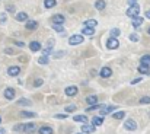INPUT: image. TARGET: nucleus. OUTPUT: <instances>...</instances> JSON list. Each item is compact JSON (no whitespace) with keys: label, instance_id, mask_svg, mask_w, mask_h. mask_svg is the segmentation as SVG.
<instances>
[{"label":"nucleus","instance_id":"f257e3e1","mask_svg":"<svg viewBox=\"0 0 150 134\" xmlns=\"http://www.w3.org/2000/svg\"><path fill=\"white\" fill-rule=\"evenodd\" d=\"M125 15H127L128 18H131V19L140 16V6H139V4H136V6H130V7L127 9Z\"/></svg>","mask_w":150,"mask_h":134},{"label":"nucleus","instance_id":"f03ea898","mask_svg":"<svg viewBox=\"0 0 150 134\" xmlns=\"http://www.w3.org/2000/svg\"><path fill=\"white\" fill-rule=\"evenodd\" d=\"M124 128H125L127 131H136V130H137V123H136L133 118H127V120L124 121Z\"/></svg>","mask_w":150,"mask_h":134},{"label":"nucleus","instance_id":"7ed1b4c3","mask_svg":"<svg viewBox=\"0 0 150 134\" xmlns=\"http://www.w3.org/2000/svg\"><path fill=\"white\" fill-rule=\"evenodd\" d=\"M83 41H85V37L82 34H76V35H71L69 38V44L70 45H79V44H82Z\"/></svg>","mask_w":150,"mask_h":134},{"label":"nucleus","instance_id":"20e7f679","mask_svg":"<svg viewBox=\"0 0 150 134\" xmlns=\"http://www.w3.org/2000/svg\"><path fill=\"white\" fill-rule=\"evenodd\" d=\"M115 109H118L115 105H105L102 109H100V117H105V115H112L115 112Z\"/></svg>","mask_w":150,"mask_h":134},{"label":"nucleus","instance_id":"39448f33","mask_svg":"<svg viewBox=\"0 0 150 134\" xmlns=\"http://www.w3.org/2000/svg\"><path fill=\"white\" fill-rule=\"evenodd\" d=\"M99 76L102 79H109V77L112 76V69H111L109 66H103L99 70Z\"/></svg>","mask_w":150,"mask_h":134},{"label":"nucleus","instance_id":"423d86ee","mask_svg":"<svg viewBox=\"0 0 150 134\" xmlns=\"http://www.w3.org/2000/svg\"><path fill=\"white\" fill-rule=\"evenodd\" d=\"M51 22H52V25H63L66 22V18H64V15L57 13V15H52L51 16Z\"/></svg>","mask_w":150,"mask_h":134},{"label":"nucleus","instance_id":"0eeeda50","mask_svg":"<svg viewBox=\"0 0 150 134\" xmlns=\"http://www.w3.org/2000/svg\"><path fill=\"white\" fill-rule=\"evenodd\" d=\"M77 93H79V88H77V86H74V85L67 86V88L64 89V95H66V96H69V98H73V96H76Z\"/></svg>","mask_w":150,"mask_h":134},{"label":"nucleus","instance_id":"6e6552de","mask_svg":"<svg viewBox=\"0 0 150 134\" xmlns=\"http://www.w3.org/2000/svg\"><path fill=\"white\" fill-rule=\"evenodd\" d=\"M120 47V41H118V38H108L106 40V48L108 50H117Z\"/></svg>","mask_w":150,"mask_h":134},{"label":"nucleus","instance_id":"1a4fd4ad","mask_svg":"<svg viewBox=\"0 0 150 134\" xmlns=\"http://www.w3.org/2000/svg\"><path fill=\"white\" fill-rule=\"evenodd\" d=\"M3 96H4V99H7V101H13V98L16 96V90L9 86V88H6V89H4Z\"/></svg>","mask_w":150,"mask_h":134},{"label":"nucleus","instance_id":"9d476101","mask_svg":"<svg viewBox=\"0 0 150 134\" xmlns=\"http://www.w3.org/2000/svg\"><path fill=\"white\" fill-rule=\"evenodd\" d=\"M7 74L10 77H18L21 74V67L19 66H10V67H7Z\"/></svg>","mask_w":150,"mask_h":134},{"label":"nucleus","instance_id":"9b49d317","mask_svg":"<svg viewBox=\"0 0 150 134\" xmlns=\"http://www.w3.org/2000/svg\"><path fill=\"white\" fill-rule=\"evenodd\" d=\"M37 131V124L35 123H28L25 124V128H23V133L25 134H32Z\"/></svg>","mask_w":150,"mask_h":134},{"label":"nucleus","instance_id":"f8f14e48","mask_svg":"<svg viewBox=\"0 0 150 134\" xmlns=\"http://www.w3.org/2000/svg\"><path fill=\"white\" fill-rule=\"evenodd\" d=\"M95 130H96V127H93L92 124H82V128H80V131L85 134H92L95 133Z\"/></svg>","mask_w":150,"mask_h":134},{"label":"nucleus","instance_id":"ddd939ff","mask_svg":"<svg viewBox=\"0 0 150 134\" xmlns=\"http://www.w3.org/2000/svg\"><path fill=\"white\" fill-rule=\"evenodd\" d=\"M19 115H21L22 118H37V112H34V111H26V109H22V111L19 112Z\"/></svg>","mask_w":150,"mask_h":134},{"label":"nucleus","instance_id":"4468645a","mask_svg":"<svg viewBox=\"0 0 150 134\" xmlns=\"http://www.w3.org/2000/svg\"><path fill=\"white\" fill-rule=\"evenodd\" d=\"M143 22H144V19H143L142 16H137V18H134V19L131 21V25H133L134 29H139V28L143 25Z\"/></svg>","mask_w":150,"mask_h":134},{"label":"nucleus","instance_id":"2eb2a0df","mask_svg":"<svg viewBox=\"0 0 150 134\" xmlns=\"http://www.w3.org/2000/svg\"><path fill=\"white\" fill-rule=\"evenodd\" d=\"M15 19H16L18 22H28V21H29V19H28V13H25V12H18L16 16H15Z\"/></svg>","mask_w":150,"mask_h":134},{"label":"nucleus","instance_id":"dca6fc26","mask_svg":"<svg viewBox=\"0 0 150 134\" xmlns=\"http://www.w3.org/2000/svg\"><path fill=\"white\" fill-rule=\"evenodd\" d=\"M73 121L80 123V124H88V117L85 114H79V115H74L73 117Z\"/></svg>","mask_w":150,"mask_h":134},{"label":"nucleus","instance_id":"f3484780","mask_svg":"<svg viewBox=\"0 0 150 134\" xmlns=\"http://www.w3.org/2000/svg\"><path fill=\"white\" fill-rule=\"evenodd\" d=\"M38 134H54V130L50 125H41L38 128Z\"/></svg>","mask_w":150,"mask_h":134},{"label":"nucleus","instance_id":"a211bd4d","mask_svg":"<svg viewBox=\"0 0 150 134\" xmlns=\"http://www.w3.org/2000/svg\"><path fill=\"white\" fill-rule=\"evenodd\" d=\"M29 50H31L32 52L41 51V43H40V41H31V43H29Z\"/></svg>","mask_w":150,"mask_h":134},{"label":"nucleus","instance_id":"6ab92c4d","mask_svg":"<svg viewBox=\"0 0 150 134\" xmlns=\"http://www.w3.org/2000/svg\"><path fill=\"white\" fill-rule=\"evenodd\" d=\"M25 28L28 31H35L38 28V22L37 21H28V22H25Z\"/></svg>","mask_w":150,"mask_h":134},{"label":"nucleus","instance_id":"aec40b11","mask_svg":"<svg viewBox=\"0 0 150 134\" xmlns=\"http://www.w3.org/2000/svg\"><path fill=\"white\" fill-rule=\"evenodd\" d=\"M85 102H86L89 106H92V105H96V104H98V96H96V95H89V96L85 99Z\"/></svg>","mask_w":150,"mask_h":134},{"label":"nucleus","instance_id":"412c9836","mask_svg":"<svg viewBox=\"0 0 150 134\" xmlns=\"http://www.w3.org/2000/svg\"><path fill=\"white\" fill-rule=\"evenodd\" d=\"M137 72L140 74H146V76H150V67L149 66H144V64H140L137 67Z\"/></svg>","mask_w":150,"mask_h":134},{"label":"nucleus","instance_id":"4be33fe9","mask_svg":"<svg viewBox=\"0 0 150 134\" xmlns=\"http://www.w3.org/2000/svg\"><path fill=\"white\" fill-rule=\"evenodd\" d=\"M96 25H98L96 19H88L83 22V26H86V28H96Z\"/></svg>","mask_w":150,"mask_h":134},{"label":"nucleus","instance_id":"5701e85b","mask_svg":"<svg viewBox=\"0 0 150 134\" xmlns=\"http://www.w3.org/2000/svg\"><path fill=\"white\" fill-rule=\"evenodd\" d=\"M102 124H103V117L98 115V117H93V118H92V125H93V127H99Z\"/></svg>","mask_w":150,"mask_h":134},{"label":"nucleus","instance_id":"b1692460","mask_svg":"<svg viewBox=\"0 0 150 134\" xmlns=\"http://www.w3.org/2000/svg\"><path fill=\"white\" fill-rule=\"evenodd\" d=\"M82 35H88V37L95 35V28H86V26H83L82 28Z\"/></svg>","mask_w":150,"mask_h":134},{"label":"nucleus","instance_id":"393cba45","mask_svg":"<svg viewBox=\"0 0 150 134\" xmlns=\"http://www.w3.org/2000/svg\"><path fill=\"white\" fill-rule=\"evenodd\" d=\"M18 105H21V106H32V101L26 99V98H22V99L18 101Z\"/></svg>","mask_w":150,"mask_h":134},{"label":"nucleus","instance_id":"a878e982","mask_svg":"<svg viewBox=\"0 0 150 134\" xmlns=\"http://www.w3.org/2000/svg\"><path fill=\"white\" fill-rule=\"evenodd\" d=\"M121 35V29L120 28H112L111 31H109V37L111 38H118Z\"/></svg>","mask_w":150,"mask_h":134},{"label":"nucleus","instance_id":"bb28decb","mask_svg":"<svg viewBox=\"0 0 150 134\" xmlns=\"http://www.w3.org/2000/svg\"><path fill=\"white\" fill-rule=\"evenodd\" d=\"M112 118H114V120H124V118H125V112H124V111H115V112L112 114Z\"/></svg>","mask_w":150,"mask_h":134},{"label":"nucleus","instance_id":"cd10ccee","mask_svg":"<svg viewBox=\"0 0 150 134\" xmlns=\"http://www.w3.org/2000/svg\"><path fill=\"white\" fill-rule=\"evenodd\" d=\"M57 6V0H44V7L45 9H52Z\"/></svg>","mask_w":150,"mask_h":134},{"label":"nucleus","instance_id":"c85d7f7f","mask_svg":"<svg viewBox=\"0 0 150 134\" xmlns=\"http://www.w3.org/2000/svg\"><path fill=\"white\" fill-rule=\"evenodd\" d=\"M105 7H106V1H105V0H96V1H95V9L103 10Z\"/></svg>","mask_w":150,"mask_h":134},{"label":"nucleus","instance_id":"c756f323","mask_svg":"<svg viewBox=\"0 0 150 134\" xmlns=\"http://www.w3.org/2000/svg\"><path fill=\"white\" fill-rule=\"evenodd\" d=\"M140 64H144V66H149L150 67V54L142 55V58H140Z\"/></svg>","mask_w":150,"mask_h":134},{"label":"nucleus","instance_id":"7c9ffc66","mask_svg":"<svg viewBox=\"0 0 150 134\" xmlns=\"http://www.w3.org/2000/svg\"><path fill=\"white\" fill-rule=\"evenodd\" d=\"M48 63H50V57H47V55H41L38 58V64H41V66H45Z\"/></svg>","mask_w":150,"mask_h":134},{"label":"nucleus","instance_id":"2f4dec72","mask_svg":"<svg viewBox=\"0 0 150 134\" xmlns=\"http://www.w3.org/2000/svg\"><path fill=\"white\" fill-rule=\"evenodd\" d=\"M105 105H102V104H96V105H92V106H88V109H86V112H92V111H95V109H102Z\"/></svg>","mask_w":150,"mask_h":134},{"label":"nucleus","instance_id":"473e14b6","mask_svg":"<svg viewBox=\"0 0 150 134\" xmlns=\"http://www.w3.org/2000/svg\"><path fill=\"white\" fill-rule=\"evenodd\" d=\"M23 128H25V124H15L13 125V131L15 133H23Z\"/></svg>","mask_w":150,"mask_h":134},{"label":"nucleus","instance_id":"72a5a7b5","mask_svg":"<svg viewBox=\"0 0 150 134\" xmlns=\"http://www.w3.org/2000/svg\"><path fill=\"white\" fill-rule=\"evenodd\" d=\"M139 104L140 105H150V96H142L139 99Z\"/></svg>","mask_w":150,"mask_h":134},{"label":"nucleus","instance_id":"f704fd0d","mask_svg":"<svg viewBox=\"0 0 150 134\" xmlns=\"http://www.w3.org/2000/svg\"><path fill=\"white\" fill-rule=\"evenodd\" d=\"M76 109H77V106H76V105H67V106L64 108L66 114H71V112H74Z\"/></svg>","mask_w":150,"mask_h":134},{"label":"nucleus","instance_id":"c9c22d12","mask_svg":"<svg viewBox=\"0 0 150 134\" xmlns=\"http://www.w3.org/2000/svg\"><path fill=\"white\" fill-rule=\"evenodd\" d=\"M52 29H54L55 32L64 34V26H63V25H52Z\"/></svg>","mask_w":150,"mask_h":134},{"label":"nucleus","instance_id":"e433bc0d","mask_svg":"<svg viewBox=\"0 0 150 134\" xmlns=\"http://www.w3.org/2000/svg\"><path fill=\"white\" fill-rule=\"evenodd\" d=\"M4 54H7V55H13V54H16V50L7 47V48H4Z\"/></svg>","mask_w":150,"mask_h":134},{"label":"nucleus","instance_id":"4c0bfd02","mask_svg":"<svg viewBox=\"0 0 150 134\" xmlns=\"http://www.w3.org/2000/svg\"><path fill=\"white\" fill-rule=\"evenodd\" d=\"M42 85H44V80H42L41 77H38V79L34 80V86H35V88H40V86H42Z\"/></svg>","mask_w":150,"mask_h":134},{"label":"nucleus","instance_id":"58836bf2","mask_svg":"<svg viewBox=\"0 0 150 134\" xmlns=\"http://www.w3.org/2000/svg\"><path fill=\"white\" fill-rule=\"evenodd\" d=\"M51 54H52V48H48V47H45V48L42 50V55H47V57H50Z\"/></svg>","mask_w":150,"mask_h":134},{"label":"nucleus","instance_id":"ea45409f","mask_svg":"<svg viewBox=\"0 0 150 134\" xmlns=\"http://www.w3.org/2000/svg\"><path fill=\"white\" fill-rule=\"evenodd\" d=\"M6 10L10 12V13H15L16 12V7H15V4H6Z\"/></svg>","mask_w":150,"mask_h":134},{"label":"nucleus","instance_id":"a19ab883","mask_svg":"<svg viewBox=\"0 0 150 134\" xmlns=\"http://www.w3.org/2000/svg\"><path fill=\"white\" fill-rule=\"evenodd\" d=\"M6 21H7V15H6V13H1V15H0V25H4Z\"/></svg>","mask_w":150,"mask_h":134},{"label":"nucleus","instance_id":"79ce46f5","mask_svg":"<svg viewBox=\"0 0 150 134\" xmlns=\"http://www.w3.org/2000/svg\"><path fill=\"white\" fill-rule=\"evenodd\" d=\"M128 38H130V41H133V43H137V41H139V35H137V34H130Z\"/></svg>","mask_w":150,"mask_h":134},{"label":"nucleus","instance_id":"37998d69","mask_svg":"<svg viewBox=\"0 0 150 134\" xmlns=\"http://www.w3.org/2000/svg\"><path fill=\"white\" fill-rule=\"evenodd\" d=\"M64 54H66L64 51H57V52H54V54H52V57H54V58H61Z\"/></svg>","mask_w":150,"mask_h":134},{"label":"nucleus","instance_id":"c03bdc74","mask_svg":"<svg viewBox=\"0 0 150 134\" xmlns=\"http://www.w3.org/2000/svg\"><path fill=\"white\" fill-rule=\"evenodd\" d=\"M67 115H69V114H55L54 118H57V120H66Z\"/></svg>","mask_w":150,"mask_h":134},{"label":"nucleus","instance_id":"a18cd8bd","mask_svg":"<svg viewBox=\"0 0 150 134\" xmlns=\"http://www.w3.org/2000/svg\"><path fill=\"white\" fill-rule=\"evenodd\" d=\"M142 80H143L142 77H136V79H133V80H131V85H137V83H140Z\"/></svg>","mask_w":150,"mask_h":134},{"label":"nucleus","instance_id":"49530a36","mask_svg":"<svg viewBox=\"0 0 150 134\" xmlns=\"http://www.w3.org/2000/svg\"><path fill=\"white\" fill-rule=\"evenodd\" d=\"M54 43H55V41H54L52 38H50V40L47 41V47H48V48H52V47H54Z\"/></svg>","mask_w":150,"mask_h":134},{"label":"nucleus","instance_id":"de8ad7c7","mask_svg":"<svg viewBox=\"0 0 150 134\" xmlns=\"http://www.w3.org/2000/svg\"><path fill=\"white\" fill-rule=\"evenodd\" d=\"M13 44L16 45V47H21V48L25 47V43H22V41H13Z\"/></svg>","mask_w":150,"mask_h":134},{"label":"nucleus","instance_id":"09e8293b","mask_svg":"<svg viewBox=\"0 0 150 134\" xmlns=\"http://www.w3.org/2000/svg\"><path fill=\"white\" fill-rule=\"evenodd\" d=\"M128 4H130V6H136V4H139V3H137V0H128Z\"/></svg>","mask_w":150,"mask_h":134},{"label":"nucleus","instance_id":"8fccbe9b","mask_svg":"<svg viewBox=\"0 0 150 134\" xmlns=\"http://www.w3.org/2000/svg\"><path fill=\"white\" fill-rule=\"evenodd\" d=\"M91 73H92V76H96V74H99V72H96V70H91Z\"/></svg>","mask_w":150,"mask_h":134},{"label":"nucleus","instance_id":"3c124183","mask_svg":"<svg viewBox=\"0 0 150 134\" xmlns=\"http://www.w3.org/2000/svg\"><path fill=\"white\" fill-rule=\"evenodd\" d=\"M146 18L150 19V10H146Z\"/></svg>","mask_w":150,"mask_h":134},{"label":"nucleus","instance_id":"603ef678","mask_svg":"<svg viewBox=\"0 0 150 134\" xmlns=\"http://www.w3.org/2000/svg\"><path fill=\"white\" fill-rule=\"evenodd\" d=\"M0 134H6V130H4V128H3V127H1V128H0Z\"/></svg>","mask_w":150,"mask_h":134},{"label":"nucleus","instance_id":"864d4df0","mask_svg":"<svg viewBox=\"0 0 150 134\" xmlns=\"http://www.w3.org/2000/svg\"><path fill=\"white\" fill-rule=\"evenodd\" d=\"M147 34H149V35H150V28H147Z\"/></svg>","mask_w":150,"mask_h":134},{"label":"nucleus","instance_id":"5fc2aeb1","mask_svg":"<svg viewBox=\"0 0 150 134\" xmlns=\"http://www.w3.org/2000/svg\"><path fill=\"white\" fill-rule=\"evenodd\" d=\"M76 134H85V133H82V131H80V133H76Z\"/></svg>","mask_w":150,"mask_h":134},{"label":"nucleus","instance_id":"6e6d98bb","mask_svg":"<svg viewBox=\"0 0 150 134\" xmlns=\"http://www.w3.org/2000/svg\"><path fill=\"white\" fill-rule=\"evenodd\" d=\"M0 124H1V117H0Z\"/></svg>","mask_w":150,"mask_h":134},{"label":"nucleus","instance_id":"4d7b16f0","mask_svg":"<svg viewBox=\"0 0 150 134\" xmlns=\"http://www.w3.org/2000/svg\"><path fill=\"white\" fill-rule=\"evenodd\" d=\"M149 115H150V114H149Z\"/></svg>","mask_w":150,"mask_h":134}]
</instances>
